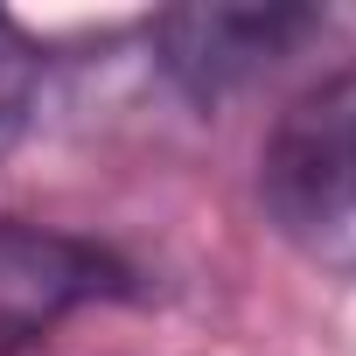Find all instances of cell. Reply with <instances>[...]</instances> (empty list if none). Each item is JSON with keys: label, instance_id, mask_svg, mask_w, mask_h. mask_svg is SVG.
I'll list each match as a JSON object with an SVG mask.
<instances>
[{"label": "cell", "instance_id": "277c9868", "mask_svg": "<svg viewBox=\"0 0 356 356\" xmlns=\"http://www.w3.org/2000/svg\"><path fill=\"white\" fill-rule=\"evenodd\" d=\"M35 91H42V49L15 15H0V154L22 140V126L35 112Z\"/></svg>", "mask_w": 356, "mask_h": 356}, {"label": "cell", "instance_id": "7a4b0ae2", "mask_svg": "<svg viewBox=\"0 0 356 356\" xmlns=\"http://www.w3.org/2000/svg\"><path fill=\"white\" fill-rule=\"evenodd\" d=\"M133 293L140 273L112 245L35 217H0V356H29L84 307L133 300Z\"/></svg>", "mask_w": 356, "mask_h": 356}, {"label": "cell", "instance_id": "6da1fadb", "mask_svg": "<svg viewBox=\"0 0 356 356\" xmlns=\"http://www.w3.org/2000/svg\"><path fill=\"white\" fill-rule=\"evenodd\" d=\"M266 224L321 273H356V70L307 84L259 147Z\"/></svg>", "mask_w": 356, "mask_h": 356}, {"label": "cell", "instance_id": "3957f363", "mask_svg": "<svg viewBox=\"0 0 356 356\" xmlns=\"http://www.w3.org/2000/svg\"><path fill=\"white\" fill-rule=\"evenodd\" d=\"M321 29H328L321 8H175L147 35H154L175 91H189L196 105H217V98L245 91L252 77L280 70Z\"/></svg>", "mask_w": 356, "mask_h": 356}]
</instances>
